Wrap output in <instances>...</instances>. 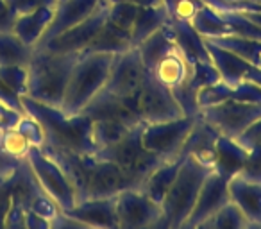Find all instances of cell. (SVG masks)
Wrapping results in <instances>:
<instances>
[{
    "label": "cell",
    "instance_id": "cell-1",
    "mask_svg": "<svg viewBox=\"0 0 261 229\" xmlns=\"http://www.w3.org/2000/svg\"><path fill=\"white\" fill-rule=\"evenodd\" d=\"M23 111L38 120L45 133L43 145L56 149L73 150L79 154H95L97 147L93 142V120L84 113L66 115L61 108L41 104L29 97H22Z\"/></svg>",
    "mask_w": 261,
    "mask_h": 229
},
{
    "label": "cell",
    "instance_id": "cell-2",
    "mask_svg": "<svg viewBox=\"0 0 261 229\" xmlns=\"http://www.w3.org/2000/svg\"><path fill=\"white\" fill-rule=\"evenodd\" d=\"M81 54H59L47 48H34L27 65V95L41 104L61 108L70 73Z\"/></svg>",
    "mask_w": 261,
    "mask_h": 229
},
{
    "label": "cell",
    "instance_id": "cell-3",
    "mask_svg": "<svg viewBox=\"0 0 261 229\" xmlns=\"http://www.w3.org/2000/svg\"><path fill=\"white\" fill-rule=\"evenodd\" d=\"M211 172L213 168L210 165L197 160L192 154H186L177 170V175L161 204L163 220L168 225V229H179L188 220L190 213L195 206L200 186Z\"/></svg>",
    "mask_w": 261,
    "mask_h": 229
},
{
    "label": "cell",
    "instance_id": "cell-4",
    "mask_svg": "<svg viewBox=\"0 0 261 229\" xmlns=\"http://www.w3.org/2000/svg\"><path fill=\"white\" fill-rule=\"evenodd\" d=\"M115 56L113 54H81L70 73L61 109L66 115H79L102 91L108 83Z\"/></svg>",
    "mask_w": 261,
    "mask_h": 229
},
{
    "label": "cell",
    "instance_id": "cell-5",
    "mask_svg": "<svg viewBox=\"0 0 261 229\" xmlns=\"http://www.w3.org/2000/svg\"><path fill=\"white\" fill-rule=\"evenodd\" d=\"M27 165L33 170L36 181L43 188V192L50 197L59 208V211H68L77 204V192L72 181L68 179L63 167L45 152L41 147H31L25 158Z\"/></svg>",
    "mask_w": 261,
    "mask_h": 229
},
{
    "label": "cell",
    "instance_id": "cell-6",
    "mask_svg": "<svg viewBox=\"0 0 261 229\" xmlns=\"http://www.w3.org/2000/svg\"><path fill=\"white\" fill-rule=\"evenodd\" d=\"M142 129L143 124L129 129L122 138L113 142L111 145H106L102 149H98L95 152V156L100 158V160L111 161V163L118 165L123 170L145 179L147 174H150L158 165L163 163V160L154 156L152 152H149L143 147Z\"/></svg>",
    "mask_w": 261,
    "mask_h": 229
},
{
    "label": "cell",
    "instance_id": "cell-7",
    "mask_svg": "<svg viewBox=\"0 0 261 229\" xmlns=\"http://www.w3.org/2000/svg\"><path fill=\"white\" fill-rule=\"evenodd\" d=\"M197 117H179L172 120L143 124L142 142L149 152L163 161L181 158L186 138L192 133Z\"/></svg>",
    "mask_w": 261,
    "mask_h": 229
},
{
    "label": "cell",
    "instance_id": "cell-8",
    "mask_svg": "<svg viewBox=\"0 0 261 229\" xmlns=\"http://www.w3.org/2000/svg\"><path fill=\"white\" fill-rule=\"evenodd\" d=\"M197 117L213 128L218 135L238 138L250 124H254L261 117V104H249L231 98L199 109Z\"/></svg>",
    "mask_w": 261,
    "mask_h": 229
},
{
    "label": "cell",
    "instance_id": "cell-9",
    "mask_svg": "<svg viewBox=\"0 0 261 229\" xmlns=\"http://www.w3.org/2000/svg\"><path fill=\"white\" fill-rule=\"evenodd\" d=\"M138 115L145 124L152 122L172 120V118L185 117L179 102L175 100L170 88L163 86L156 77L147 72V77L140 88L138 95L135 97Z\"/></svg>",
    "mask_w": 261,
    "mask_h": 229
},
{
    "label": "cell",
    "instance_id": "cell-10",
    "mask_svg": "<svg viewBox=\"0 0 261 229\" xmlns=\"http://www.w3.org/2000/svg\"><path fill=\"white\" fill-rule=\"evenodd\" d=\"M143 177L120 168L108 160H100L93 154L90 158L86 179V199L90 197H116L127 188H140Z\"/></svg>",
    "mask_w": 261,
    "mask_h": 229
},
{
    "label": "cell",
    "instance_id": "cell-11",
    "mask_svg": "<svg viewBox=\"0 0 261 229\" xmlns=\"http://www.w3.org/2000/svg\"><path fill=\"white\" fill-rule=\"evenodd\" d=\"M118 229H154L163 220V208L140 188H127L116 195Z\"/></svg>",
    "mask_w": 261,
    "mask_h": 229
},
{
    "label": "cell",
    "instance_id": "cell-12",
    "mask_svg": "<svg viewBox=\"0 0 261 229\" xmlns=\"http://www.w3.org/2000/svg\"><path fill=\"white\" fill-rule=\"evenodd\" d=\"M147 72L149 68L143 63L140 52L136 48H129L122 54H116L113 59L106 90L123 100L135 98L145 81Z\"/></svg>",
    "mask_w": 261,
    "mask_h": 229
},
{
    "label": "cell",
    "instance_id": "cell-13",
    "mask_svg": "<svg viewBox=\"0 0 261 229\" xmlns=\"http://www.w3.org/2000/svg\"><path fill=\"white\" fill-rule=\"evenodd\" d=\"M108 9L109 0H104L97 8V11L91 13L86 20L70 27L68 31H65L59 36L52 38L50 41L36 48H47V50L59 52V54H83L108 20Z\"/></svg>",
    "mask_w": 261,
    "mask_h": 229
},
{
    "label": "cell",
    "instance_id": "cell-14",
    "mask_svg": "<svg viewBox=\"0 0 261 229\" xmlns=\"http://www.w3.org/2000/svg\"><path fill=\"white\" fill-rule=\"evenodd\" d=\"M229 202H231V200H229L227 179L218 175L217 172H211V174L204 179L199 195H197L195 206H193L192 213H190L186 222L192 225L200 224V222L211 218L217 211H220L222 208Z\"/></svg>",
    "mask_w": 261,
    "mask_h": 229
},
{
    "label": "cell",
    "instance_id": "cell-15",
    "mask_svg": "<svg viewBox=\"0 0 261 229\" xmlns=\"http://www.w3.org/2000/svg\"><path fill=\"white\" fill-rule=\"evenodd\" d=\"M81 113H84L91 120H115V122H120V124L127 125V128H136V125H140V124H145V122L127 106V102L123 100V98L113 95L111 91H108L106 88L102 91H98V93L91 98L90 104Z\"/></svg>",
    "mask_w": 261,
    "mask_h": 229
},
{
    "label": "cell",
    "instance_id": "cell-16",
    "mask_svg": "<svg viewBox=\"0 0 261 229\" xmlns=\"http://www.w3.org/2000/svg\"><path fill=\"white\" fill-rule=\"evenodd\" d=\"M91 229H118L116 197H90L65 211Z\"/></svg>",
    "mask_w": 261,
    "mask_h": 229
},
{
    "label": "cell",
    "instance_id": "cell-17",
    "mask_svg": "<svg viewBox=\"0 0 261 229\" xmlns=\"http://www.w3.org/2000/svg\"><path fill=\"white\" fill-rule=\"evenodd\" d=\"M102 2L104 0H58L54 9V18H52L50 26H48L47 33L43 34L41 41L38 43V47L45 45L52 38L59 36L61 33L77 26L83 20H86L91 13L97 11V8Z\"/></svg>",
    "mask_w": 261,
    "mask_h": 229
},
{
    "label": "cell",
    "instance_id": "cell-18",
    "mask_svg": "<svg viewBox=\"0 0 261 229\" xmlns=\"http://www.w3.org/2000/svg\"><path fill=\"white\" fill-rule=\"evenodd\" d=\"M247 158H249V149L243 147L238 140L218 135L215 142L213 172L229 181L234 175H240Z\"/></svg>",
    "mask_w": 261,
    "mask_h": 229
},
{
    "label": "cell",
    "instance_id": "cell-19",
    "mask_svg": "<svg viewBox=\"0 0 261 229\" xmlns=\"http://www.w3.org/2000/svg\"><path fill=\"white\" fill-rule=\"evenodd\" d=\"M229 200L250 222H261V183L234 175L227 181Z\"/></svg>",
    "mask_w": 261,
    "mask_h": 229
},
{
    "label": "cell",
    "instance_id": "cell-20",
    "mask_svg": "<svg viewBox=\"0 0 261 229\" xmlns=\"http://www.w3.org/2000/svg\"><path fill=\"white\" fill-rule=\"evenodd\" d=\"M150 73H152L163 86L174 90V88H177V86H182V84L190 79V75H192V63L185 58V54H182L177 48V45H175L170 52H167V54L150 68Z\"/></svg>",
    "mask_w": 261,
    "mask_h": 229
},
{
    "label": "cell",
    "instance_id": "cell-21",
    "mask_svg": "<svg viewBox=\"0 0 261 229\" xmlns=\"http://www.w3.org/2000/svg\"><path fill=\"white\" fill-rule=\"evenodd\" d=\"M54 9L56 8H40L25 15H18L13 23V33L25 45L36 48L54 18Z\"/></svg>",
    "mask_w": 261,
    "mask_h": 229
},
{
    "label": "cell",
    "instance_id": "cell-22",
    "mask_svg": "<svg viewBox=\"0 0 261 229\" xmlns=\"http://www.w3.org/2000/svg\"><path fill=\"white\" fill-rule=\"evenodd\" d=\"M207 50H210L211 61L220 72L222 81L229 84H238L242 81H247V75L252 70V65L247 63L245 59H242L238 54L227 50V48L220 47V45H215L211 41L206 40Z\"/></svg>",
    "mask_w": 261,
    "mask_h": 229
},
{
    "label": "cell",
    "instance_id": "cell-23",
    "mask_svg": "<svg viewBox=\"0 0 261 229\" xmlns=\"http://www.w3.org/2000/svg\"><path fill=\"white\" fill-rule=\"evenodd\" d=\"M133 48L130 43V31L122 29L116 23L106 20V23L102 26V29L97 33V36L93 38L90 45L86 47V50L83 54H122V52Z\"/></svg>",
    "mask_w": 261,
    "mask_h": 229
},
{
    "label": "cell",
    "instance_id": "cell-24",
    "mask_svg": "<svg viewBox=\"0 0 261 229\" xmlns=\"http://www.w3.org/2000/svg\"><path fill=\"white\" fill-rule=\"evenodd\" d=\"M185 158H177V160H168L160 163L154 168L150 174H147V177L143 179V183L140 185V190L145 193L147 197L154 200L158 204H163L165 197H167L168 190H170L172 183H174L177 170L181 167Z\"/></svg>",
    "mask_w": 261,
    "mask_h": 229
},
{
    "label": "cell",
    "instance_id": "cell-25",
    "mask_svg": "<svg viewBox=\"0 0 261 229\" xmlns=\"http://www.w3.org/2000/svg\"><path fill=\"white\" fill-rule=\"evenodd\" d=\"M174 41L179 50L185 54V58L190 63L193 61H211L210 50H207L206 40L193 29L192 23L185 22H174L170 23Z\"/></svg>",
    "mask_w": 261,
    "mask_h": 229
},
{
    "label": "cell",
    "instance_id": "cell-26",
    "mask_svg": "<svg viewBox=\"0 0 261 229\" xmlns=\"http://www.w3.org/2000/svg\"><path fill=\"white\" fill-rule=\"evenodd\" d=\"M168 23H170V18H168L165 4L154 6V8H142L135 20V26L130 29V43H133V48H136L150 34L156 33L163 26H168Z\"/></svg>",
    "mask_w": 261,
    "mask_h": 229
},
{
    "label": "cell",
    "instance_id": "cell-27",
    "mask_svg": "<svg viewBox=\"0 0 261 229\" xmlns=\"http://www.w3.org/2000/svg\"><path fill=\"white\" fill-rule=\"evenodd\" d=\"M174 47H175L174 34H172L170 23H168V26H163L161 29H158L156 33L150 34L147 40H143L142 43L136 47V50L140 52L145 66L150 70L165 54H167V52H170Z\"/></svg>",
    "mask_w": 261,
    "mask_h": 229
},
{
    "label": "cell",
    "instance_id": "cell-28",
    "mask_svg": "<svg viewBox=\"0 0 261 229\" xmlns=\"http://www.w3.org/2000/svg\"><path fill=\"white\" fill-rule=\"evenodd\" d=\"M34 48L25 45L13 31L0 33V66H27Z\"/></svg>",
    "mask_w": 261,
    "mask_h": 229
},
{
    "label": "cell",
    "instance_id": "cell-29",
    "mask_svg": "<svg viewBox=\"0 0 261 229\" xmlns=\"http://www.w3.org/2000/svg\"><path fill=\"white\" fill-rule=\"evenodd\" d=\"M50 218L36 213L31 208L23 206L20 202H13L11 210L8 211L4 218L2 229H48Z\"/></svg>",
    "mask_w": 261,
    "mask_h": 229
},
{
    "label": "cell",
    "instance_id": "cell-30",
    "mask_svg": "<svg viewBox=\"0 0 261 229\" xmlns=\"http://www.w3.org/2000/svg\"><path fill=\"white\" fill-rule=\"evenodd\" d=\"M192 26L200 36L207 38V40H213V38H220V36H231L232 34L231 26L222 18L220 13H217L211 8H206V6L195 15Z\"/></svg>",
    "mask_w": 261,
    "mask_h": 229
},
{
    "label": "cell",
    "instance_id": "cell-31",
    "mask_svg": "<svg viewBox=\"0 0 261 229\" xmlns=\"http://www.w3.org/2000/svg\"><path fill=\"white\" fill-rule=\"evenodd\" d=\"M31 147H33V143L27 140V136L16 125L0 133V149L4 150L8 156L15 158V160L18 161L25 160Z\"/></svg>",
    "mask_w": 261,
    "mask_h": 229
},
{
    "label": "cell",
    "instance_id": "cell-32",
    "mask_svg": "<svg viewBox=\"0 0 261 229\" xmlns=\"http://www.w3.org/2000/svg\"><path fill=\"white\" fill-rule=\"evenodd\" d=\"M222 77L218 68L213 65V61H193L192 63V75L186 81V86L199 93L202 88L211 86V84L218 83Z\"/></svg>",
    "mask_w": 261,
    "mask_h": 229
},
{
    "label": "cell",
    "instance_id": "cell-33",
    "mask_svg": "<svg viewBox=\"0 0 261 229\" xmlns=\"http://www.w3.org/2000/svg\"><path fill=\"white\" fill-rule=\"evenodd\" d=\"M129 129H133V128H127V125L120 124V122H115V120H93L91 135H93V142H95L97 150L106 145H111L113 142L122 138Z\"/></svg>",
    "mask_w": 261,
    "mask_h": 229
},
{
    "label": "cell",
    "instance_id": "cell-34",
    "mask_svg": "<svg viewBox=\"0 0 261 229\" xmlns=\"http://www.w3.org/2000/svg\"><path fill=\"white\" fill-rule=\"evenodd\" d=\"M163 4L167 8L170 23L174 22L192 23L197 13L204 8V4L200 0H165Z\"/></svg>",
    "mask_w": 261,
    "mask_h": 229
},
{
    "label": "cell",
    "instance_id": "cell-35",
    "mask_svg": "<svg viewBox=\"0 0 261 229\" xmlns=\"http://www.w3.org/2000/svg\"><path fill=\"white\" fill-rule=\"evenodd\" d=\"M140 6L129 4V2H109L108 9V20L116 23L122 29L130 31L135 26V20L140 13Z\"/></svg>",
    "mask_w": 261,
    "mask_h": 229
},
{
    "label": "cell",
    "instance_id": "cell-36",
    "mask_svg": "<svg viewBox=\"0 0 261 229\" xmlns=\"http://www.w3.org/2000/svg\"><path fill=\"white\" fill-rule=\"evenodd\" d=\"M0 79L20 97L27 95V66H0Z\"/></svg>",
    "mask_w": 261,
    "mask_h": 229
},
{
    "label": "cell",
    "instance_id": "cell-37",
    "mask_svg": "<svg viewBox=\"0 0 261 229\" xmlns=\"http://www.w3.org/2000/svg\"><path fill=\"white\" fill-rule=\"evenodd\" d=\"M6 4L18 16L31 11H36L40 8H56L58 0H6Z\"/></svg>",
    "mask_w": 261,
    "mask_h": 229
},
{
    "label": "cell",
    "instance_id": "cell-38",
    "mask_svg": "<svg viewBox=\"0 0 261 229\" xmlns=\"http://www.w3.org/2000/svg\"><path fill=\"white\" fill-rule=\"evenodd\" d=\"M240 175L249 179V181L261 183V149L249 150V158H247Z\"/></svg>",
    "mask_w": 261,
    "mask_h": 229
},
{
    "label": "cell",
    "instance_id": "cell-39",
    "mask_svg": "<svg viewBox=\"0 0 261 229\" xmlns=\"http://www.w3.org/2000/svg\"><path fill=\"white\" fill-rule=\"evenodd\" d=\"M236 140H238L243 147H247L249 150L261 149V117L257 118L254 124H250Z\"/></svg>",
    "mask_w": 261,
    "mask_h": 229
},
{
    "label": "cell",
    "instance_id": "cell-40",
    "mask_svg": "<svg viewBox=\"0 0 261 229\" xmlns=\"http://www.w3.org/2000/svg\"><path fill=\"white\" fill-rule=\"evenodd\" d=\"M13 202H15V195H13V181L9 175L8 179L0 181V225L4 224V218L11 210Z\"/></svg>",
    "mask_w": 261,
    "mask_h": 229
},
{
    "label": "cell",
    "instance_id": "cell-41",
    "mask_svg": "<svg viewBox=\"0 0 261 229\" xmlns=\"http://www.w3.org/2000/svg\"><path fill=\"white\" fill-rule=\"evenodd\" d=\"M0 104L8 106V108L15 109V111L25 113V111H23L22 97H20L15 90H11V88H9L2 79H0Z\"/></svg>",
    "mask_w": 261,
    "mask_h": 229
},
{
    "label": "cell",
    "instance_id": "cell-42",
    "mask_svg": "<svg viewBox=\"0 0 261 229\" xmlns=\"http://www.w3.org/2000/svg\"><path fill=\"white\" fill-rule=\"evenodd\" d=\"M48 229H91V227L86 224H83V222H79L77 218L70 217V215L65 213V211H59V213L50 220V227Z\"/></svg>",
    "mask_w": 261,
    "mask_h": 229
},
{
    "label": "cell",
    "instance_id": "cell-43",
    "mask_svg": "<svg viewBox=\"0 0 261 229\" xmlns=\"http://www.w3.org/2000/svg\"><path fill=\"white\" fill-rule=\"evenodd\" d=\"M23 115H25V113L15 111V109L8 108V106L0 104V133L6 131V129L15 128Z\"/></svg>",
    "mask_w": 261,
    "mask_h": 229
},
{
    "label": "cell",
    "instance_id": "cell-44",
    "mask_svg": "<svg viewBox=\"0 0 261 229\" xmlns=\"http://www.w3.org/2000/svg\"><path fill=\"white\" fill-rule=\"evenodd\" d=\"M109 2H129L140 8H154V6H161L165 0H109Z\"/></svg>",
    "mask_w": 261,
    "mask_h": 229
},
{
    "label": "cell",
    "instance_id": "cell-45",
    "mask_svg": "<svg viewBox=\"0 0 261 229\" xmlns=\"http://www.w3.org/2000/svg\"><path fill=\"white\" fill-rule=\"evenodd\" d=\"M243 229H261V222H250V220H247V224H245V227Z\"/></svg>",
    "mask_w": 261,
    "mask_h": 229
},
{
    "label": "cell",
    "instance_id": "cell-46",
    "mask_svg": "<svg viewBox=\"0 0 261 229\" xmlns=\"http://www.w3.org/2000/svg\"><path fill=\"white\" fill-rule=\"evenodd\" d=\"M195 229H213V225H211L210 220H204V222H200V224H197Z\"/></svg>",
    "mask_w": 261,
    "mask_h": 229
},
{
    "label": "cell",
    "instance_id": "cell-47",
    "mask_svg": "<svg viewBox=\"0 0 261 229\" xmlns=\"http://www.w3.org/2000/svg\"><path fill=\"white\" fill-rule=\"evenodd\" d=\"M179 229H195V225H192V224H188V222H185V224H182Z\"/></svg>",
    "mask_w": 261,
    "mask_h": 229
},
{
    "label": "cell",
    "instance_id": "cell-48",
    "mask_svg": "<svg viewBox=\"0 0 261 229\" xmlns=\"http://www.w3.org/2000/svg\"><path fill=\"white\" fill-rule=\"evenodd\" d=\"M254 4H257V6H261V0H252Z\"/></svg>",
    "mask_w": 261,
    "mask_h": 229
},
{
    "label": "cell",
    "instance_id": "cell-49",
    "mask_svg": "<svg viewBox=\"0 0 261 229\" xmlns=\"http://www.w3.org/2000/svg\"><path fill=\"white\" fill-rule=\"evenodd\" d=\"M0 229H2V225H0Z\"/></svg>",
    "mask_w": 261,
    "mask_h": 229
}]
</instances>
